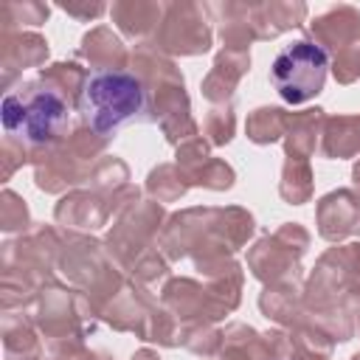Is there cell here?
<instances>
[{
  "instance_id": "obj_1",
  "label": "cell",
  "mask_w": 360,
  "mask_h": 360,
  "mask_svg": "<svg viewBox=\"0 0 360 360\" xmlns=\"http://www.w3.org/2000/svg\"><path fill=\"white\" fill-rule=\"evenodd\" d=\"M253 228V214L239 205L186 208L166 219L158 236V250L169 262H180L188 256L194 262V270H200L202 278H211L236 264L233 253L248 245Z\"/></svg>"
},
{
  "instance_id": "obj_2",
  "label": "cell",
  "mask_w": 360,
  "mask_h": 360,
  "mask_svg": "<svg viewBox=\"0 0 360 360\" xmlns=\"http://www.w3.org/2000/svg\"><path fill=\"white\" fill-rule=\"evenodd\" d=\"M70 107L39 79L20 84V90L6 93L3 98V127L6 135L28 146L31 158L53 149L70 135Z\"/></svg>"
},
{
  "instance_id": "obj_3",
  "label": "cell",
  "mask_w": 360,
  "mask_h": 360,
  "mask_svg": "<svg viewBox=\"0 0 360 360\" xmlns=\"http://www.w3.org/2000/svg\"><path fill=\"white\" fill-rule=\"evenodd\" d=\"M242 281L245 273L239 267V262L202 281L194 278H169L160 290V304L180 321V326L188 323H217L222 321L228 312H233L242 301Z\"/></svg>"
},
{
  "instance_id": "obj_4",
  "label": "cell",
  "mask_w": 360,
  "mask_h": 360,
  "mask_svg": "<svg viewBox=\"0 0 360 360\" xmlns=\"http://www.w3.org/2000/svg\"><path fill=\"white\" fill-rule=\"evenodd\" d=\"M107 143H110L107 135H98L84 121L76 124L62 143L31 158L37 188H42L45 194H62L68 188L87 183L90 172L101 160Z\"/></svg>"
},
{
  "instance_id": "obj_5",
  "label": "cell",
  "mask_w": 360,
  "mask_h": 360,
  "mask_svg": "<svg viewBox=\"0 0 360 360\" xmlns=\"http://www.w3.org/2000/svg\"><path fill=\"white\" fill-rule=\"evenodd\" d=\"M79 112L90 129L110 138V132L146 112V90L132 70L96 73L84 87Z\"/></svg>"
},
{
  "instance_id": "obj_6",
  "label": "cell",
  "mask_w": 360,
  "mask_h": 360,
  "mask_svg": "<svg viewBox=\"0 0 360 360\" xmlns=\"http://www.w3.org/2000/svg\"><path fill=\"white\" fill-rule=\"evenodd\" d=\"M360 304V242L338 245L321 253L307 284L304 307L318 309H352L357 315Z\"/></svg>"
},
{
  "instance_id": "obj_7",
  "label": "cell",
  "mask_w": 360,
  "mask_h": 360,
  "mask_svg": "<svg viewBox=\"0 0 360 360\" xmlns=\"http://www.w3.org/2000/svg\"><path fill=\"white\" fill-rule=\"evenodd\" d=\"M65 236L53 225H34L31 231L3 245V281H17L39 292L53 281Z\"/></svg>"
},
{
  "instance_id": "obj_8",
  "label": "cell",
  "mask_w": 360,
  "mask_h": 360,
  "mask_svg": "<svg viewBox=\"0 0 360 360\" xmlns=\"http://www.w3.org/2000/svg\"><path fill=\"white\" fill-rule=\"evenodd\" d=\"M31 318H34L37 329L48 338V343L84 340V335L93 332V326H96V315L87 304L84 292L65 287L56 278L39 290Z\"/></svg>"
},
{
  "instance_id": "obj_9",
  "label": "cell",
  "mask_w": 360,
  "mask_h": 360,
  "mask_svg": "<svg viewBox=\"0 0 360 360\" xmlns=\"http://www.w3.org/2000/svg\"><path fill=\"white\" fill-rule=\"evenodd\" d=\"M329 53L309 39L287 45L270 65V82L287 104H304L323 90Z\"/></svg>"
},
{
  "instance_id": "obj_10",
  "label": "cell",
  "mask_w": 360,
  "mask_h": 360,
  "mask_svg": "<svg viewBox=\"0 0 360 360\" xmlns=\"http://www.w3.org/2000/svg\"><path fill=\"white\" fill-rule=\"evenodd\" d=\"M309 248V233L298 222H284L262 236L248 250V270L267 287L301 278V259Z\"/></svg>"
},
{
  "instance_id": "obj_11",
  "label": "cell",
  "mask_w": 360,
  "mask_h": 360,
  "mask_svg": "<svg viewBox=\"0 0 360 360\" xmlns=\"http://www.w3.org/2000/svg\"><path fill=\"white\" fill-rule=\"evenodd\" d=\"M166 219L169 217H166V211H163L160 202H155V200H138L110 228L107 242H104L107 250H110V256L129 273L132 262L141 253H146L149 248H158V236H160Z\"/></svg>"
},
{
  "instance_id": "obj_12",
  "label": "cell",
  "mask_w": 360,
  "mask_h": 360,
  "mask_svg": "<svg viewBox=\"0 0 360 360\" xmlns=\"http://www.w3.org/2000/svg\"><path fill=\"white\" fill-rule=\"evenodd\" d=\"M208 6L202 3H166L163 20L152 45L166 56H200L211 51V20Z\"/></svg>"
},
{
  "instance_id": "obj_13",
  "label": "cell",
  "mask_w": 360,
  "mask_h": 360,
  "mask_svg": "<svg viewBox=\"0 0 360 360\" xmlns=\"http://www.w3.org/2000/svg\"><path fill=\"white\" fill-rule=\"evenodd\" d=\"M138 200H141V191L132 183L121 186L115 194H98L93 188L70 191L56 202L53 219H56V225L70 228V231H96V228L107 225L110 217L118 219Z\"/></svg>"
},
{
  "instance_id": "obj_14",
  "label": "cell",
  "mask_w": 360,
  "mask_h": 360,
  "mask_svg": "<svg viewBox=\"0 0 360 360\" xmlns=\"http://www.w3.org/2000/svg\"><path fill=\"white\" fill-rule=\"evenodd\" d=\"M174 163L183 169V174L188 177L191 186H202V188H211V191H225L236 180L233 169L225 160L211 158V143L202 135H194V138L183 141L177 146Z\"/></svg>"
},
{
  "instance_id": "obj_15",
  "label": "cell",
  "mask_w": 360,
  "mask_h": 360,
  "mask_svg": "<svg viewBox=\"0 0 360 360\" xmlns=\"http://www.w3.org/2000/svg\"><path fill=\"white\" fill-rule=\"evenodd\" d=\"M315 225L321 239L343 242L349 236H360V191L335 188L315 202Z\"/></svg>"
},
{
  "instance_id": "obj_16",
  "label": "cell",
  "mask_w": 360,
  "mask_h": 360,
  "mask_svg": "<svg viewBox=\"0 0 360 360\" xmlns=\"http://www.w3.org/2000/svg\"><path fill=\"white\" fill-rule=\"evenodd\" d=\"M155 307H158V301L152 298V292L143 284L129 278L124 284V290L104 307L101 321L107 326H112L115 332H135L138 338H143L149 315H152Z\"/></svg>"
},
{
  "instance_id": "obj_17",
  "label": "cell",
  "mask_w": 360,
  "mask_h": 360,
  "mask_svg": "<svg viewBox=\"0 0 360 360\" xmlns=\"http://www.w3.org/2000/svg\"><path fill=\"white\" fill-rule=\"evenodd\" d=\"M307 28L318 48L338 56L349 45L360 42V11L349 3H340V6H332L323 14H318L315 20H309Z\"/></svg>"
},
{
  "instance_id": "obj_18",
  "label": "cell",
  "mask_w": 360,
  "mask_h": 360,
  "mask_svg": "<svg viewBox=\"0 0 360 360\" xmlns=\"http://www.w3.org/2000/svg\"><path fill=\"white\" fill-rule=\"evenodd\" d=\"M0 53H3V84L8 87L17 73L25 68H45L48 39L37 31H0Z\"/></svg>"
},
{
  "instance_id": "obj_19",
  "label": "cell",
  "mask_w": 360,
  "mask_h": 360,
  "mask_svg": "<svg viewBox=\"0 0 360 360\" xmlns=\"http://www.w3.org/2000/svg\"><path fill=\"white\" fill-rule=\"evenodd\" d=\"M248 70H250V51H225L222 48L214 56V65H211L208 76L200 84L202 98L211 101V107L231 104V96H233V90L239 87V82Z\"/></svg>"
},
{
  "instance_id": "obj_20",
  "label": "cell",
  "mask_w": 360,
  "mask_h": 360,
  "mask_svg": "<svg viewBox=\"0 0 360 360\" xmlns=\"http://www.w3.org/2000/svg\"><path fill=\"white\" fill-rule=\"evenodd\" d=\"M248 20L256 34V39H273L290 28H301L307 20V3L292 0H270V3H250L248 6Z\"/></svg>"
},
{
  "instance_id": "obj_21",
  "label": "cell",
  "mask_w": 360,
  "mask_h": 360,
  "mask_svg": "<svg viewBox=\"0 0 360 360\" xmlns=\"http://www.w3.org/2000/svg\"><path fill=\"white\" fill-rule=\"evenodd\" d=\"M259 309L267 321L284 326V329H295L307 312L304 307V287L301 278L295 281H281V284H267L259 295Z\"/></svg>"
},
{
  "instance_id": "obj_22",
  "label": "cell",
  "mask_w": 360,
  "mask_h": 360,
  "mask_svg": "<svg viewBox=\"0 0 360 360\" xmlns=\"http://www.w3.org/2000/svg\"><path fill=\"white\" fill-rule=\"evenodd\" d=\"M79 59H84L90 68L101 70V73H112V70H124L129 65V51L127 45L118 39V34H112V28L107 25H96L90 28L82 42H79Z\"/></svg>"
},
{
  "instance_id": "obj_23",
  "label": "cell",
  "mask_w": 360,
  "mask_h": 360,
  "mask_svg": "<svg viewBox=\"0 0 360 360\" xmlns=\"http://www.w3.org/2000/svg\"><path fill=\"white\" fill-rule=\"evenodd\" d=\"M163 11H166V3H155V0H118L110 8L112 22L129 39L155 37L163 20Z\"/></svg>"
},
{
  "instance_id": "obj_24",
  "label": "cell",
  "mask_w": 360,
  "mask_h": 360,
  "mask_svg": "<svg viewBox=\"0 0 360 360\" xmlns=\"http://www.w3.org/2000/svg\"><path fill=\"white\" fill-rule=\"evenodd\" d=\"M326 112L321 107H309L301 112H287V129H284V158H301L309 160L315 155V146L323 132Z\"/></svg>"
},
{
  "instance_id": "obj_25",
  "label": "cell",
  "mask_w": 360,
  "mask_h": 360,
  "mask_svg": "<svg viewBox=\"0 0 360 360\" xmlns=\"http://www.w3.org/2000/svg\"><path fill=\"white\" fill-rule=\"evenodd\" d=\"M37 323L34 318L20 309V312H6L3 315V349L6 360H39L45 354L39 338H37Z\"/></svg>"
},
{
  "instance_id": "obj_26",
  "label": "cell",
  "mask_w": 360,
  "mask_h": 360,
  "mask_svg": "<svg viewBox=\"0 0 360 360\" xmlns=\"http://www.w3.org/2000/svg\"><path fill=\"white\" fill-rule=\"evenodd\" d=\"M321 155L329 160L360 155V115H326L321 132Z\"/></svg>"
},
{
  "instance_id": "obj_27",
  "label": "cell",
  "mask_w": 360,
  "mask_h": 360,
  "mask_svg": "<svg viewBox=\"0 0 360 360\" xmlns=\"http://www.w3.org/2000/svg\"><path fill=\"white\" fill-rule=\"evenodd\" d=\"M37 79L48 90H53L59 98H65L70 110H79L84 87L90 82V73L82 65H76V62H53V65H45Z\"/></svg>"
},
{
  "instance_id": "obj_28",
  "label": "cell",
  "mask_w": 360,
  "mask_h": 360,
  "mask_svg": "<svg viewBox=\"0 0 360 360\" xmlns=\"http://www.w3.org/2000/svg\"><path fill=\"white\" fill-rule=\"evenodd\" d=\"M219 360H267L264 332H256L248 323H228L222 332Z\"/></svg>"
},
{
  "instance_id": "obj_29",
  "label": "cell",
  "mask_w": 360,
  "mask_h": 360,
  "mask_svg": "<svg viewBox=\"0 0 360 360\" xmlns=\"http://www.w3.org/2000/svg\"><path fill=\"white\" fill-rule=\"evenodd\" d=\"M312 186H315V174L309 160L301 158H284L281 166V180H278V194L284 202L290 205H304L312 200Z\"/></svg>"
},
{
  "instance_id": "obj_30",
  "label": "cell",
  "mask_w": 360,
  "mask_h": 360,
  "mask_svg": "<svg viewBox=\"0 0 360 360\" xmlns=\"http://www.w3.org/2000/svg\"><path fill=\"white\" fill-rule=\"evenodd\" d=\"M188 188L191 183L177 163H160L146 174V194L155 202H177Z\"/></svg>"
},
{
  "instance_id": "obj_31",
  "label": "cell",
  "mask_w": 360,
  "mask_h": 360,
  "mask_svg": "<svg viewBox=\"0 0 360 360\" xmlns=\"http://www.w3.org/2000/svg\"><path fill=\"white\" fill-rule=\"evenodd\" d=\"M284 129H287V110H281V107H256L245 121L248 141H253L259 146L281 141Z\"/></svg>"
},
{
  "instance_id": "obj_32",
  "label": "cell",
  "mask_w": 360,
  "mask_h": 360,
  "mask_svg": "<svg viewBox=\"0 0 360 360\" xmlns=\"http://www.w3.org/2000/svg\"><path fill=\"white\" fill-rule=\"evenodd\" d=\"M180 346H186L191 354H200L202 360H211L219 357L222 332L214 323H188L180 329Z\"/></svg>"
},
{
  "instance_id": "obj_33",
  "label": "cell",
  "mask_w": 360,
  "mask_h": 360,
  "mask_svg": "<svg viewBox=\"0 0 360 360\" xmlns=\"http://www.w3.org/2000/svg\"><path fill=\"white\" fill-rule=\"evenodd\" d=\"M127 180H129V169H127V163L121 160V158H101L96 166H93V172H90V188L93 191H98V194H115L121 186H127Z\"/></svg>"
},
{
  "instance_id": "obj_34",
  "label": "cell",
  "mask_w": 360,
  "mask_h": 360,
  "mask_svg": "<svg viewBox=\"0 0 360 360\" xmlns=\"http://www.w3.org/2000/svg\"><path fill=\"white\" fill-rule=\"evenodd\" d=\"M51 8L37 0H22V3H3L0 20L3 31H20V25H42L48 20Z\"/></svg>"
},
{
  "instance_id": "obj_35",
  "label": "cell",
  "mask_w": 360,
  "mask_h": 360,
  "mask_svg": "<svg viewBox=\"0 0 360 360\" xmlns=\"http://www.w3.org/2000/svg\"><path fill=\"white\" fill-rule=\"evenodd\" d=\"M180 329H183L180 321L163 304H158L152 309V315H149V323H146V332H143L141 340H149V343L172 349V346H180Z\"/></svg>"
},
{
  "instance_id": "obj_36",
  "label": "cell",
  "mask_w": 360,
  "mask_h": 360,
  "mask_svg": "<svg viewBox=\"0 0 360 360\" xmlns=\"http://www.w3.org/2000/svg\"><path fill=\"white\" fill-rule=\"evenodd\" d=\"M236 132V115H233V107L231 104H217L205 112L202 118V135L211 146H225L231 143Z\"/></svg>"
},
{
  "instance_id": "obj_37",
  "label": "cell",
  "mask_w": 360,
  "mask_h": 360,
  "mask_svg": "<svg viewBox=\"0 0 360 360\" xmlns=\"http://www.w3.org/2000/svg\"><path fill=\"white\" fill-rule=\"evenodd\" d=\"M0 228L6 231V233H25V231H31V214H28V205H25V200L17 194V191H11V188H6L3 194H0Z\"/></svg>"
},
{
  "instance_id": "obj_38",
  "label": "cell",
  "mask_w": 360,
  "mask_h": 360,
  "mask_svg": "<svg viewBox=\"0 0 360 360\" xmlns=\"http://www.w3.org/2000/svg\"><path fill=\"white\" fill-rule=\"evenodd\" d=\"M129 276H132V281L149 287V284H155V281H160V278L169 276V259H166L158 248H149L146 253H141V256L132 262Z\"/></svg>"
},
{
  "instance_id": "obj_39",
  "label": "cell",
  "mask_w": 360,
  "mask_h": 360,
  "mask_svg": "<svg viewBox=\"0 0 360 360\" xmlns=\"http://www.w3.org/2000/svg\"><path fill=\"white\" fill-rule=\"evenodd\" d=\"M332 76L338 84H354L360 79V42L332 56Z\"/></svg>"
},
{
  "instance_id": "obj_40",
  "label": "cell",
  "mask_w": 360,
  "mask_h": 360,
  "mask_svg": "<svg viewBox=\"0 0 360 360\" xmlns=\"http://www.w3.org/2000/svg\"><path fill=\"white\" fill-rule=\"evenodd\" d=\"M22 163H31L28 146L20 143L17 138L6 135V138H3V146H0V169H3L0 174H3V180H11V174H14Z\"/></svg>"
},
{
  "instance_id": "obj_41",
  "label": "cell",
  "mask_w": 360,
  "mask_h": 360,
  "mask_svg": "<svg viewBox=\"0 0 360 360\" xmlns=\"http://www.w3.org/2000/svg\"><path fill=\"white\" fill-rule=\"evenodd\" d=\"M59 8H62L65 14H70V17L82 20V22L96 20V17H101V14L107 11V6H104V3H62Z\"/></svg>"
},
{
  "instance_id": "obj_42",
  "label": "cell",
  "mask_w": 360,
  "mask_h": 360,
  "mask_svg": "<svg viewBox=\"0 0 360 360\" xmlns=\"http://www.w3.org/2000/svg\"><path fill=\"white\" fill-rule=\"evenodd\" d=\"M73 360H115V357H112V354H107V352H101V349L90 352V349L79 346V349L73 352Z\"/></svg>"
},
{
  "instance_id": "obj_43",
  "label": "cell",
  "mask_w": 360,
  "mask_h": 360,
  "mask_svg": "<svg viewBox=\"0 0 360 360\" xmlns=\"http://www.w3.org/2000/svg\"><path fill=\"white\" fill-rule=\"evenodd\" d=\"M129 360H160V354H158L155 349H138Z\"/></svg>"
},
{
  "instance_id": "obj_44",
  "label": "cell",
  "mask_w": 360,
  "mask_h": 360,
  "mask_svg": "<svg viewBox=\"0 0 360 360\" xmlns=\"http://www.w3.org/2000/svg\"><path fill=\"white\" fill-rule=\"evenodd\" d=\"M352 183H354V188H360V158H357V163L352 169Z\"/></svg>"
},
{
  "instance_id": "obj_45",
  "label": "cell",
  "mask_w": 360,
  "mask_h": 360,
  "mask_svg": "<svg viewBox=\"0 0 360 360\" xmlns=\"http://www.w3.org/2000/svg\"><path fill=\"white\" fill-rule=\"evenodd\" d=\"M352 360H360V352H357V354H352Z\"/></svg>"
},
{
  "instance_id": "obj_46",
  "label": "cell",
  "mask_w": 360,
  "mask_h": 360,
  "mask_svg": "<svg viewBox=\"0 0 360 360\" xmlns=\"http://www.w3.org/2000/svg\"><path fill=\"white\" fill-rule=\"evenodd\" d=\"M357 315H360V304H357Z\"/></svg>"
}]
</instances>
